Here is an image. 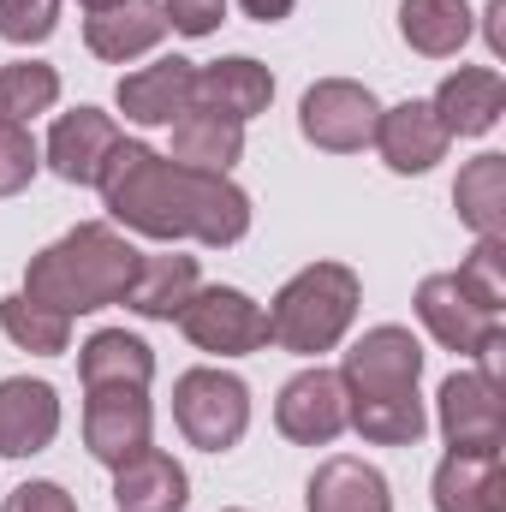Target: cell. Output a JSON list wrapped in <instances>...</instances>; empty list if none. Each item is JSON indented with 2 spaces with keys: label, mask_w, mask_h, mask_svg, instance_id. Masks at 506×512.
<instances>
[{
  "label": "cell",
  "mask_w": 506,
  "mask_h": 512,
  "mask_svg": "<svg viewBox=\"0 0 506 512\" xmlns=\"http://www.w3.org/2000/svg\"><path fill=\"white\" fill-rule=\"evenodd\" d=\"M108 215L143 233L155 245H209L227 251L251 233V191L233 185V173H197L167 161L161 149L120 137V149L108 155L102 179H96Z\"/></svg>",
  "instance_id": "6da1fadb"
},
{
  "label": "cell",
  "mask_w": 506,
  "mask_h": 512,
  "mask_svg": "<svg viewBox=\"0 0 506 512\" xmlns=\"http://www.w3.org/2000/svg\"><path fill=\"white\" fill-rule=\"evenodd\" d=\"M143 251L131 245L120 227L108 221H84L72 227L66 239H54L48 251L30 256L24 268V298L60 310V316H90V310H108L120 304L137 274Z\"/></svg>",
  "instance_id": "7a4b0ae2"
},
{
  "label": "cell",
  "mask_w": 506,
  "mask_h": 512,
  "mask_svg": "<svg viewBox=\"0 0 506 512\" xmlns=\"http://www.w3.org/2000/svg\"><path fill=\"white\" fill-rule=\"evenodd\" d=\"M358 304H364L358 268H346V262H310V268H298L274 292V304H268V340L280 352H292V358H322V352H334L352 334Z\"/></svg>",
  "instance_id": "3957f363"
},
{
  "label": "cell",
  "mask_w": 506,
  "mask_h": 512,
  "mask_svg": "<svg viewBox=\"0 0 506 512\" xmlns=\"http://www.w3.org/2000/svg\"><path fill=\"white\" fill-rule=\"evenodd\" d=\"M173 423L197 453H227L251 429V387L233 370L197 364V370H185L173 382Z\"/></svg>",
  "instance_id": "277c9868"
},
{
  "label": "cell",
  "mask_w": 506,
  "mask_h": 512,
  "mask_svg": "<svg viewBox=\"0 0 506 512\" xmlns=\"http://www.w3.org/2000/svg\"><path fill=\"white\" fill-rule=\"evenodd\" d=\"M179 334L209 358H251L268 346V310L239 286H197L179 310Z\"/></svg>",
  "instance_id": "5b68a950"
},
{
  "label": "cell",
  "mask_w": 506,
  "mask_h": 512,
  "mask_svg": "<svg viewBox=\"0 0 506 512\" xmlns=\"http://www.w3.org/2000/svg\"><path fill=\"white\" fill-rule=\"evenodd\" d=\"M376 120H381V102L370 96V84H358V78H322L298 102V131L322 155H358V149H370Z\"/></svg>",
  "instance_id": "8992f818"
},
{
  "label": "cell",
  "mask_w": 506,
  "mask_h": 512,
  "mask_svg": "<svg viewBox=\"0 0 506 512\" xmlns=\"http://www.w3.org/2000/svg\"><path fill=\"white\" fill-rule=\"evenodd\" d=\"M435 423L447 453H506V399L483 370H453L435 393Z\"/></svg>",
  "instance_id": "52a82bcc"
},
{
  "label": "cell",
  "mask_w": 506,
  "mask_h": 512,
  "mask_svg": "<svg viewBox=\"0 0 506 512\" xmlns=\"http://www.w3.org/2000/svg\"><path fill=\"white\" fill-rule=\"evenodd\" d=\"M84 447L96 465L120 471L143 447H155V411L143 387H90L84 393Z\"/></svg>",
  "instance_id": "ba28073f"
},
{
  "label": "cell",
  "mask_w": 506,
  "mask_h": 512,
  "mask_svg": "<svg viewBox=\"0 0 506 512\" xmlns=\"http://www.w3.org/2000/svg\"><path fill=\"white\" fill-rule=\"evenodd\" d=\"M274 429L286 441H298V447L340 441L346 435V382H340V370H322V364L298 370L274 399Z\"/></svg>",
  "instance_id": "9c48e42d"
},
{
  "label": "cell",
  "mask_w": 506,
  "mask_h": 512,
  "mask_svg": "<svg viewBox=\"0 0 506 512\" xmlns=\"http://www.w3.org/2000/svg\"><path fill=\"white\" fill-rule=\"evenodd\" d=\"M423 376V346H417V334L411 328H399V322H381L370 328L352 352H346V364H340V382H346V399H376V393H411Z\"/></svg>",
  "instance_id": "30bf717a"
},
{
  "label": "cell",
  "mask_w": 506,
  "mask_h": 512,
  "mask_svg": "<svg viewBox=\"0 0 506 512\" xmlns=\"http://www.w3.org/2000/svg\"><path fill=\"white\" fill-rule=\"evenodd\" d=\"M417 322L429 328L435 346H447L459 358H477L483 340L501 334V316L489 304H477L459 274H423V286H417Z\"/></svg>",
  "instance_id": "8fae6325"
},
{
  "label": "cell",
  "mask_w": 506,
  "mask_h": 512,
  "mask_svg": "<svg viewBox=\"0 0 506 512\" xmlns=\"http://www.w3.org/2000/svg\"><path fill=\"white\" fill-rule=\"evenodd\" d=\"M120 149V120L102 114V108H72L60 114L48 143H42V167H54V179L66 185H96L108 155Z\"/></svg>",
  "instance_id": "7c38bea8"
},
{
  "label": "cell",
  "mask_w": 506,
  "mask_h": 512,
  "mask_svg": "<svg viewBox=\"0 0 506 512\" xmlns=\"http://www.w3.org/2000/svg\"><path fill=\"white\" fill-rule=\"evenodd\" d=\"M447 126L435 120V108L429 102H399V108H381L376 120V137H370V149H376L381 161H387V173H399V179H417V173H429V167H441L447 161Z\"/></svg>",
  "instance_id": "4fadbf2b"
},
{
  "label": "cell",
  "mask_w": 506,
  "mask_h": 512,
  "mask_svg": "<svg viewBox=\"0 0 506 512\" xmlns=\"http://www.w3.org/2000/svg\"><path fill=\"white\" fill-rule=\"evenodd\" d=\"M268 102H274V72L262 60H251V54H227L215 66H197L191 108L221 114L233 126H251L256 114H268Z\"/></svg>",
  "instance_id": "5bb4252c"
},
{
  "label": "cell",
  "mask_w": 506,
  "mask_h": 512,
  "mask_svg": "<svg viewBox=\"0 0 506 512\" xmlns=\"http://www.w3.org/2000/svg\"><path fill=\"white\" fill-rule=\"evenodd\" d=\"M191 90H197V66L185 54H167L155 66H137L120 78L114 102L131 126H173L179 114H191Z\"/></svg>",
  "instance_id": "9a60e30c"
},
{
  "label": "cell",
  "mask_w": 506,
  "mask_h": 512,
  "mask_svg": "<svg viewBox=\"0 0 506 512\" xmlns=\"http://www.w3.org/2000/svg\"><path fill=\"white\" fill-rule=\"evenodd\" d=\"M60 435V393L30 376L0 382V459H36Z\"/></svg>",
  "instance_id": "2e32d148"
},
{
  "label": "cell",
  "mask_w": 506,
  "mask_h": 512,
  "mask_svg": "<svg viewBox=\"0 0 506 512\" xmlns=\"http://www.w3.org/2000/svg\"><path fill=\"white\" fill-rule=\"evenodd\" d=\"M429 108L447 126V137H489L506 114V78L495 66H459V72L441 78Z\"/></svg>",
  "instance_id": "e0dca14e"
},
{
  "label": "cell",
  "mask_w": 506,
  "mask_h": 512,
  "mask_svg": "<svg viewBox=\"0 0 506 512\" xmlns=\"http://www.w3.org/2000/svg\"><path fill=\"white\" fill-rule=\"evenodd\" d=\"M203 286V274H197V256H185L179 245H167V251H149L137 262V274H131L126 286V304L131 316H143V322H179V310L191 304V292Z\"/></svg>",
  "instance_id": "ac0fdd59"
},
{
  "label": "cell",
  "mask_w": 506,
  "mask_h": 512,
  "mask_svg": "<svg viewBox=\"0 0 506 512\" xmlns=\"http://www.w3.org/2000/svg\"><path fill=\"white\" fill-rule=\"evenodd\" d=\"M161 36H167L161 0H120V6H102V12L84 18V48L108 66L143 60L149 48H161Z\"/></svg>",
  "instance_id": "d6986e66"
},
{
  "label": "cell",
  "mask_w": 506,
  "mask_h": 512,
  "mask_svg": "<svg viewBox=\"0 0 506 512\" xmlns=\"http://www.w3.org/2000/svg\"><path fill=\"white\" fill-rule=\"evenodd\" d=\"M304 512H393V489L370 459L334 453L316 465V477L304 489Z\"/></svg>",
  "instance_id": "ffe728a7"
},
{
  "label": "cell",
  "mask_w": 506,
  "mask_h": 512,
  "mask_svg": "<svg viewBox=\"0 0 506 512\" xmlns=\"http://www.w3.org/2000/svg\"><path fill=\"white\" fill-rule=\"evenodd\" d=\"M435 512H506V465L501 453H447L435 465Z\"/></svg>",
  "instance_id": "44dd1931"
},
{
  "label": "cell",
  "mask_w": 506,
  "mask_h": 512,
  "mask_svg": "<svg viewBox=\"0 0 506 512\" xmlns=\"http://www.w3.org/2000/svg\"><path fill=\"white\" fill-rule=\"evenodd\" d=\"M185 501H191V477L161 447H143L137 459L114 471V507L120 512H185Z\"/></svg>",
  "instance_id": "7402d4cb"
},
{
  "label": "cell",
  "mask_w": 506,
  "mask_h": 512,
  "mask_svg": "<svg viewBox=\"0 0 506 512\" xmlns=\"http://www.w3.org/2000/svg\"><path fill=\"white\" fill-rule=\"evenodd\" d=\"M78 376H84V393L90 387H143L155 382V352L126 334V328H102L78 346Z\"/></svg>",
  "instance_id": "603a6c76"
},
{
  "label": "cell",
  "mask_w": 506,
  "mask_h": 512,
  "mask_svg": "<svg viewBox=\"0 0 506 512\" xmlns=\"http://www.w3.org/2000/svg\"><path fill=\"white\" fill-rule=\"evenodd\" d=\"M471 0H399V36L423 60H447L471 42Z\"/></svg>",
  "instance_id": "cb8c5ba5"
},
{
  "label": "cell",
  "mask_w": 506,
  "mask_h": 512,
  "mask_svg": "<svg viewBox=\"0 0 506 512\" xmlns=\"http://www.w3.org/2000/svg\"><path fill=\"white\" fill-rule=\"evenodd\" d=\"M239 155H245V126H233V120H221V114H203V108H191V114L173 120V149H167V161L197 167V173H233Z\"/></svg>",
  "instance_id": "d4e9b609"
},
{
  "label": "cell",
  "mask_w": 506,
  "mask_h": 512,
  "mask_svg": "<svg viewBox=\"0 0 506 512\" xmlns=\"http://www.w3.org/2000/svg\"><path fill=\"white\" fill-rule=\"evenodd\" d=\"M453 209L477 239H506V155H477L459 167Z\"/></svg>",
  "instance_id": "484cf974"
},
{
  "label": "cell",
  "mask_w": 506,
  "mask_h": 512,
  "mask_svg": "<svg viewBox=\"0 0 506 512\" xmlns=\"http://www.w3.org/2000/svg\"><path fill=\"white\" fill-rule=\"evenodd\" d=\"M346 429H358L370 447H417L429 429V411L411 393H376V399H346Z\"/></svg>",
  "instance_id": "4316f807"
},
{
  "label": "cell",
  "mask_w": 506,
  "mask_h": 512,
  "mask_svg": "<svg viewBox=\"0 0 506 512\" xmlns=\"http://www.w3.org/2000/svg\"><path fill=\"white\" fill-rule=\"evenodd\" d=\"M0 334H6L18 352L60 358V352L72 346V316H60V310H48V304H36V298L12 292V298H0Z\"/></svg>",
  "instance_id": "83f0119b"
},
{
  "label": "cell",
  "mask_w": 506,
  "mask_h": 512,
  "mask_svg": "<svg viewBox=\"0 0 506 512\" xmlns=\"http://www.w3.org/2000/svg\"><path fill=\"white\" fill-rule=\"evenodd\" d=\"M60 102V72L42 60H12L0 66V126H30Z\"/></svg>",
  "instance_id": "f1b7e54d"
},
{
  "label": "cell",
  "mask_w": 506,
  "mask_h": 512,
  "mask_svg": "<svg viewBox=\"0 0 506 512\" xmlns=\"http://www.w3.org/2000/svg\"><path fill=\"white\" fill-rule=\"evenodd\" d=\"M453 274L465 280V292H471L477 304H489L495 316L506 310V239H477L471 256H465Z\"/></svg>",
  "instance_id": "f546056e"
},
{
  "label": "cell",
  "mask_w": 506,
  "mask_h": 512,
  "mask_svg": "<svg viewBox=\"0 0 506 512\" xmlns=\"http://www.w3.org/2000/svg\"><path fill=\"white\" fill-rule=\"evenodd\" d=\"M60 30V0H0V42L36 48Z\"/></svg>",
  "instance_id": "4dcf8cb0"
},
{
  "label": "cell",
  "mask_w": 506,
  "mask_h": 512,
  "mask_svg": "<svg viewBox=\"0 0 506 512\" xmlns=\"http://www.w3.org/2000/svg\"><path fill=\"white\" fill-rule=\"evenodd\" d=\"M36 173H42V149H36L30 126H0V197L30 191Z\"/></svg>",
  "instance_id": "1f68e13d"
},
{
  "label": "cell",
  "mask_w": 506,
  "mask_h": 512,
  "mask_svg": "<svg viewBox=\"0 0 506 512\" xmlns=\"http://www.w3.org/2000/svg\"><path fill=\"white\" fill-rule=\"evenodd\" d=\"M161 12H167V30H179V36H215L221 30V18H227V0H161Z\"/></svg>",
  "instance_id": "d6a6232c"
},
{
  "label": "cell",
  "mask_w": 506,
  "mask_h": 512,
  "mask_svg": "<svg viewBox=\"0 0 506 512\" xmlns=\"http://www.w3.org/2000/svg\"><path fill=\"white\" fill-rule=\"evenodd\" d=\"M0 512H78V501H72L60 483L30 477V483H18V489L6 495V507H0Z\"/></svg>",
  "instance_id": "836d02e7"
},
{
  "label": "cell",
  "mask_w": 506,
  "mask_h": 512,
  "mask_svg": "<svg viewBox=\"0 0 506 512\" xmlns=\"http://www.w3.org/2000/svg\"><path fill=\"white\" fill-rule=\"evenodd\" d=\"M239 6H245V18H256V24H280V18H292L298 0H239Z\"/></svg>",
  "instance_id": "e575fe53"
},
{
  "label": "cell",
  "mask_w": 506,
  "mask_h": 512,
  "mask_svg": "<svg viewBox=\"0 0 506 512\" xmlns=\"http://www.w3.org/2000/svg\"><path fill=\"white\" fill-rule=\"evenodd\" d=\"M501 18H506V0H489V12H483V36H489V48H495V54H506Z\"/></svg>",
  "instance_id": "d590c367"
},
{
  "label": "cell",
  "mask_w": 506,
  "mask_h": 512,
  "mask_svg": "<svg viewBox=\"0 0 506 512\" xmlns=\"http://www.w3.org/2000/svg\"><path fill=\"white\" fill-rule=\"evenodd\" d=\"M84 12H102V6H120V0H78Z\"/></svg>",
  "instance_id": "8d00e7d4"
},
{
  "label": "cell",
  "mask_w": 506,
  "mask_h": 512,
  "mask_svg": "<svg viewBox=\"0 0 506 512\" xmlns=\"http://www.w3.org/2000/svg\"><path fill=\"white\" fill-rule=\"evenodd\" d=\"M233 512H239V507H233Z\"/></svg>",
  "instance_id": "74e56055"
}]
</instances>
